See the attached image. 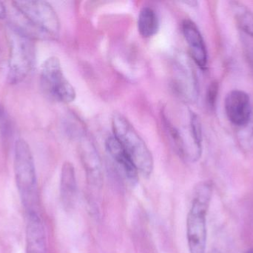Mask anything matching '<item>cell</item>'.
<instances>
[{
  "label": "cell",
  "mask_w": 253,
  "mask_h": 253,
  "mask_svg": "<svg viewBox=\"0 0 253 253\" xmlns=\"http://www.w3.org/2000/svg\"><path fill=\"white\" fill-rule=\"evenodd\" d=\"M15 180L22 205L26 213L38 210V186L32 152L28 143L19 139L15 143Z\"/></svg>",
  "instance_id": "obj_1"
},
{
  "label": "cell",
  "mask_w": 253,
  "mask_h": 253,
  "mask_svg": "<svg viewBox=\"0 0 253 253\" xmlns=\"http://www.w3.org/2000/svg\"><path fill=\"white\" fill-rule=\"evenodd\" d=\"M112 129L114 136L129 154L138 173L144 177H150L154 167L153 155L130 122L120 113H114Z\"/></svg>",
  "instance_id": "obj_2"
},
{
  "label": "cell",
  "mask_w": 253,
  "mask_h": 253,
  "mask_svg": "<svg viewBox=\"0 0 253 253\" xmlns=\"http://www.w3.org/2000/svg\"><path fill=\"white\" fill-rule=\"evenodd\" d=\"M212 194L210 183H202L195 190L187 218V239L190 253H206L207 215Z\"/></svg>",
  "instance_id": "obj_3"
},
{
  "label": "cell",
  "mask_w": 253,
  "mask_h": 253,
  "mask_svg": "<svg viewBox=\"0 0 253 253\" xmlns=\"http://www.w3.org/2000/svg\"><path fill=\"white\" fill-rule=\"evenodd\" d=\"M13 7L29 26V36L56 40L60 31V21L53 6L45 1H15Z\"/></svg>",
  "instance_id": "obj_4"
},
{
  "label": "cell",
  "mask_w": 253,
  "mask_h": 253,
  "mask_svg": "<svg viewBox=\"0 0 253 253\" xmlns=\"http://www.w3.org/2000/svg\"><path fill=\"white\" fill-rule=\"evenodd\" d=\"M8 80L12 84L20 83L28 75L35 62V45L33 38L17 28L9 33Z\"/></svg>",
  "instance_id": "obj_5"
},
{
  "label": "cell",
  "mask_w": 253,
  "mask_h": 253,
  "mask_svg": "<svg viewBox=\"0 0 253 253\" xmlns=\"http://www.w3.org/2000/svg\"><path fill=\"white\" fill-rule=\"evenodd\" d=\"M40 77L43 89L53 99L65 103L75 101V89L65 77L59 58L50 56L44 61Z\"/></svg>",
  "instance_id": "obj_6"
},
{
  "label": "cell",
  "mask_w": 253,
  "mask_h": 253,
  "mask_svg": "<svg viewBox=\"0 0 253 253\" xmlns=\"http://www.w3.org/2000/svg\"><path fill=\"white\" fill-rule=\"evenodd\" d=\"M79 153L82 164L90 187L101 188L103 185V171L99 153L90 138L83 134L79 137Z\"/></svg>",
  "instance_id": "obj_7"
},
{
  "label": "cell",
  "mask_w": 253,
  "mask_h": 253,
  "mask_svg": "<svg viewBox=\"0 0 253 253\" xmlns=\"http://www.w3.org/2000/svg\"><path fill=\"white\" fill-rule=\"evenodd\" d=\"M226 114L235 126L243 127L249 123L252 115L251 98L246 92L233 90L229 92L224 102Z\"/></svg>",
  "instance_id": "obj_8"
},
{
  "label": "cell",
  "mask_w": 253,
  "mask_h": 253,
  "mask_svg": "<svg viewBox=\"0 0 253 253\" xmlns=\"http://www.w3.org/2000/svg\"><path fill=\"white\" fill-rule=\"evenodd\" d=\"M181 59L174 65L173 89L178 96L185 101H195L197 97V83L193 69L188 63Z\"/></svg>",
  "instance_id": "obj_9"
},
{
  "label": "cell",
  "mask_w": 253,
  "mask_h": 253,
  "mask_svg": "<svg viewBox=\"0 0 253 253\" xmlns=\"http://www.w3.org/2000/svg\"><path fill=\"white\" fill-rule=\"evenodd\" d=\"M105 147L107 152L128 181L132 184H136L139 175L138 169L118 140L114 135L108 137Z\"/></svg>",
  "instance_id": "obj_10"
},
{
  "label": "cell",
  "mask_w": 253,
  "mask_h": 253,
  "mask_svg": "<svg viewBox=\"0 0 253 253\" xmlns=\"http://www.w3.org/2000/svg\"><path fill=\"white\" fill-rule=\"evenodd\" d=\"M182 32L193 61L201 68H205L208 64V51L197 25L191 19H185L182 22Z\"/></svg>",
  "instance_id": "obj_11"
},
{
  "label": "cell",
  "mask_w": 253,
  "mask_h": 253,
  "mask_svg": "<svg viewBox=\"0 0 253 253\" xmlns=\"http://www.w3.org/2000/svg\"><path fill=\"white\" fill-rule=\"evenodd\" d=\"M27 214L26 253H47V239L40 212Z\"/></svg>",
  "instance_id": "obj_12"
},
{
  "label": "cell",
  "mask_w": 253,
  "mask_h": 253,
  "mask_svg": "<svg viewBox=\"0 0 253 253\" xmlns=\"http://www.w3.org/2000/svg\"><path fill=\"white\" fill-rule=\"evenodd\" d=\"M77 198V182L75 168L72 163L62 165L60 178V199L64 207L69 210L75 205Z\"/></svg>",
  "instance_id": "obj_13"
},
{
  "label": "cell",
  "mask_w": 253,
  "mask_h": 253,
  "mask_svg": "<svg viewBox=\"0 0 253 253\" xmlns=\"http://www.w3.org/2000/svg\"><path fill=\"white\" fill-rule=\"evenodd\" d=\"M138 31L143 38H150L159 31V22L154 9L144 6L138 16Z\"/></svg>",
  "instance_id": "obj_14"
},
{
  "label": "cell",
  "mask_w": 253,
  "mask_h": 253,
  "mask_svg": "<svg viewBox=\"0 0 253 253\" xmlns=\"http://www.w3.org/2000/svg\"><path fill=\"white\" fill-rule=\"evenodd\" d=\"M232 9L236 23L246 34L253 37V14L249 9L239 1L232 2Z\"/></svg>",
  "instance_id": "obj_15"
},
{
  "label": "cell",
  "mask_w": 253,
  "mask_h": 253,
  "mask_svg": "<svg viewBox=\"0 0 253 253\" xmlns=\"http://www.w3.org/2000/svg\"><path fill=\"white\" fill-rule=\"evenodd\" d=\"M190 135L193 139V145L199 155L202 156V124L199 116L196 113L190 111Z\"/></svg>",
  "instance_id": "obj_16"
},
{
  "label": "cell",
  "mask_w": 253,
  "mask_h": 253,
  "mask_svg": "<svg viewBox=\"0 0 253 253\" xmlns=\"http://www.w3.org/2000/svg\"><path fill=\"white\" fill-rule=\"evenodd\" d=\"M10 132V123L8 116L0 104V138L6 139Z\"/></svg>",
  "instance_id": "obj_17"
},
{
  "label": "cell",
  "mask_w": 253,
  "mask_h": 253,
  "mask_svg": "<svg viewBox=\"0 0 253 253\" xmlns=\"http://www.w3.org/2000/svg\"><path fill=\"white\" fill-rule=\"evenodd\" d=\"M218 84L217 82H212L208 88L207 93V103L209 108H212L215 106L216 102L217 96H218Z\"/></svg>",
  "instance_id": "obj_18"
},
{
  "label": "cell",
  "mask_w": 253,
  "mask_h": 253,
  "mask_svg": "<svg viewBox=\"0 0 253 253\" xmlns=\"http://www.w3.org/2000/svg\"><path fill=\"white\" fill-rule=\"evenodd\" d=\"M7 16V10L5 6L1 1H0V19H4Z\"/></svg>",
  "instance_id": "obj_19"
},
{
  "label": "cell",
  "mask_w": 253,
  "mask_h": 253,
  "mask_svg": "<svg viewBox=\"0 0 253 253\" xmlns=\"http://www.w3.org/2000/svg\"><path fill=\"white\" fill-rule=\"evenodd\" d=\"M184 3L189 4V5L192 6V7H195V6H196L198 4V1H184Z\"/></svg>",
  "instance_id": "obj_20"
},
{
  "label": "cell",
  "mask_w": 253,
  "mask_h": 253,
  "mask_svg": "<svg viewBox=\"0 0 253 253\" xmlns=\"http://www.w3.org/2000/svg\"><path fill=\"white\" fill-rule=\"evenodd\" d=\"M246 253H253V249L249 250Z\"/></svg>",
  "instance_id": "obj_21"
},
{
  "label": "cell",
  "mask_w": 253,
  "mask_h": 253,
  "mask_svg": "<svg viewBox=\"0 0 253 253\" xmlns=\"http://www.w3.org/2000/svg\"><path fill=\"white\" fill-rule=\"evenodd\" d=\"M211 253H219V252H218V251H212Z\"/></svg>",
  "instance_id": "obj_22"
}]
</instances>
